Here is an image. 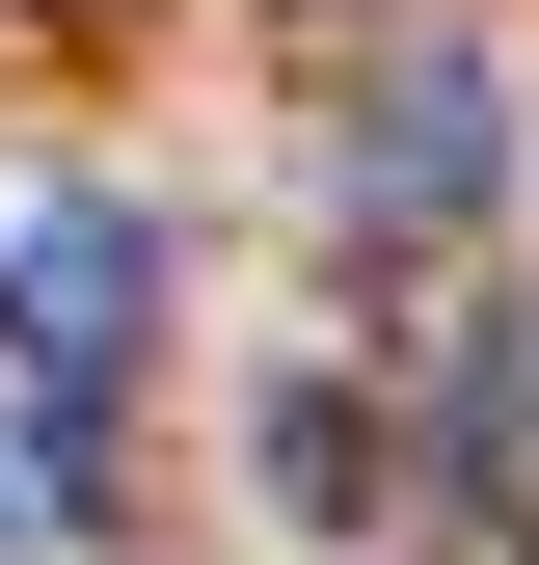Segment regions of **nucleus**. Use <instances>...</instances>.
<instances>
[{
  "label": "nucleus",
  "instance_id": "f257e3e1",
  "mask_svg": "<svg viewBox=\"0 0 539 565\" xmlns=\"http://www.w3.org/2000/svg\"><path fill=\"white\" fill-rule=\"evenodd\" d=\"M135 323H162V216H135V189H54V216L0 243V350H28L54 404H108Z\"/></svg>",
  "mask_w": 539,
  "mask_h": 565
},
{
  "label": "nucleus",
  "instance_id": "f03ea898",
  "mask_svg": "<svg viewBox=\"0 0 539 565\" xmlns=\"http://www.w3.org/2000/svg\"><path fill=\"white\" fill-rule=\"evenodd\" d=\"M486 162H512V135L458 108V82H404V108H378V189H486Z\"/></svg>",
  "mask_w": 539,
  "mask_h": 565
}]
</instances>
